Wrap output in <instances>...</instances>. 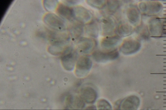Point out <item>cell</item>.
<instances>
[{"mask_svg":"<svg viewBox=\"0 0 166 110\" xmlns=\"http://www.w3.org/2000/svg\"><path fill=\"white\" fill-rule=\"evenodd\" d=\"M86 1L90 6L98 9L103 8L106 3V1Z\"/></svg>","mask_w":166,"mask_h":110,"instance_id":"15","label":"cell"},{"mask_svg":"<svg viewBox=\"0 0 166 110\" xmlns=\"http://www.w3.org/2000/svg\"><path fill=\"white\" fill-rule=\"evenodd\" d=\"M92 56L97 63H105L117 59L119 56V53L116 49L107 51L97 50L93 53Z\"/></svg>","mask_w":166,"mask_h":110,"instance_id":"1","label":"cell"},{"mask_svg":"<svg viewBox=\"0 0 166 110\" xmlns=\"http://www.w3.org/2000/svg\"><path fill=\"white\" fill-rule=\"evenodd\" d=\"M153 74H166V73H153Z\"/></svg>","mask_w":166,"mask_h":110,"instance_id":"17","label":"cell"},{"mask_svg":"<svg viewBox=\"0 0 166 110\" xmlns=\"http://www.w3.org/2000/svg\"><path fill=\"white\" fill-rule=\"evenodd\" d=\"M122 40L119 35L109 36L102 40L101 46L102 48L107 51L112 50L120 43Z\"/></svg>","mask_w":166,"mask_h":110,"instance_id":"6","label":"cell"},{"mask_svg":"<svg viewBox=\"0 0 166 110\" xmlns=\"http://www.w3.org/2000/svg\"><path fill=\"white\" fill-rule=\"evenodd\" d=\"M163 96H165V97L166 96V95H163Z\"/></svg>","mask_w":166,"mask_h":110,"instance_id":"31","label":"cell"},{"mask_svg":"<svg viewBox=\"0 0 166 110\" xmlns=\"http://www.w3.org/2000/svg\"><path fill=\"white\" fill-rule=\"evenodd\" d=\"M163 8H166V7H163Z\"/></svg>","mask_w":166,"mask_h":110,"instance_id":"25","label":"cell"},{"mask_svg":"<svg viewBox=\"0 0 166 110\" xmlns=\"http://www.w3.org/2000/svg\"><path fill=\"white\" fill-rule=\"evenodd\" d=\"M163 45H166V44H163Z\"/></svg>","mask_w":166,"mask_h":110,"instance_id":"35","label":"cell"},{"mask_svg":"<svg viewBox=\"0 0 166 110\" xmlns=\"http://www.w3.org/2000/svg\"><path fill=\"white\" fill-rule=\"evenodd\" d=\"M97 108L98 110H113L112 105L108 100L102 99L97 103Z\"/></svg>","mask_w":166,"mask_h":110,"instance_id":"14","label":"cell"},{"mask_svg":"<svg viewBox=\"0 0 166 110\" xmlns=\"http://www.w3.org/2000/svg\"><path fill=\"white\" fill-rule=\"evenodd\" d=\"M164 59V60H166V59Z\"/></svg>","mask_w":166,"mask_h":110,"instance_id":"37","label":"cell"},{"mask_svg":"<svg viewBox=\"0 0 166 110\" xmlns=\"http://www.w3.org/2000/svg\"><path fill=\"white\" fill-rule=\"evenodd\" d=\"M163 34H166V33H163Z\"/></svg>","mask_w":166,"mask_h":110,"instance_id":"32","label":"cell"},{"mask_svg":"<svg viewBox=\"0 0 166 110\" xmlns=\"http://www.w3.org/2000/svg\"><path fill=\"white\" fill-rule=\"evenodd\" d=\"M163 11V12H166V11Z\"/></svg>","mask_w":166,"mask_h":110,"instance_id":"36","label":"cell"},{"mask_svg":"<svg viewBox=\"0 0 166 110\" xmlns=\"http://www.w3.org/2000/svg\"><path fill=\"white\" fill-rule=\"evenodd\" d=\"M163 4H166V3H164Z\"/></svg>","mask_w":166,"mask_h":110,"instance_id":"42","label":"cell"},{"mask_svg":"<svg viewBox=\"0 0 166 110\" xmlns=\"http://www.w3.org/2000/svg\"><path fill=\"white\" fill-rule=\"evenodd\" d=\"M137 45L134 41L130 40H124L121 44L120 50L124 55H128L133 53L136 51Z\"/></svg>","mask_w":166,"mask_h":110,"instance_id":"8","label":"cell"},{"mask_svg":"<svg viewBox=\"0 0 166 110\" xmlns=\"http://www.w3.org/2000/svg\"><path fill=\"white\" fill-rule=\"evenodd\" d=\"M163 52H166V51H163Z\"/></svg>","mask_w":166,"mask_h":110,"instance_id":"33","label":"cell"},{"mask_svg":"<svg viewBox=\"0 0 166 110\" xmlns=\"http://www.w3.org/2000/svg\"><path fill=\"white\" fill-rule=\"evenodd\" d=\"M131 30V27L128 24L123 23L118 26L117 30L118 35L120 37H125L130 34Z\"/></svg>","mask_w":166,"mask_h":110,"instance_id":"12","label":"cell"},{"mask_svg":"<svg viewBox=\"0 0 166 110\" xmlns=\"http://www.w3.org/2000/svg\"><path fill=\"white\" fill-rule=\"evenodd\" d=\"M74 15L80 23H89L92 18V14L88 9L82 6H78L75 8Z\"/></svg>","mask_w":166,"mask_h":110,"instance_id":"5","label":"cell"},{"mask_svg":"<svg viewBox=\"0 0 166 110\" xmlns=\"http://www.w3.org/2000/svg\"><path fill=\"white\" fill-rule=\"evenodd\" d=\"M98 97V93L96 90L91 87H85L80 90V97L87 103H94Z\"/></svg>","mask_w":166,"mask_h":110,"instance_id":"4","label":"cell"},{"mask_svg":"<svg viewBox=\"0 0 166 110\" xmlns=\"http://www.w3.org/2000/svg\"><path fill=\"white\" fill-rule=\"evenodd\" d=\"M92 65V61L88 57L86 56L80 57L76 66V75L80 78L86 76L90 71Z\"/></svg>","mask_w":166,"mask_h":110,"instance_id":"2","label":"cell"},{"mask_svg":"<svg viewBox=\"0 0 166 110\" xmlns=\"http://www.w3.org/2000/svg\"><path fill=\"white\" fill-rule=\"evenodd\" d=\"M163 49H166V47H163Z\"/></svg>","mask_w":166,"mask_h":110,"instance_id":"22","label":"cell"},{"mask_svg":"<svg viewBox=\"0 0 166 110\" xmlns=\"http://www.w3.org/2000/svg\"><path fill=\"white\" fill-rule=\"evenodd\" d=\"M163 78H166V77H163Z\"/></svg>","mask_w":166,"mask_h":110,"instance_id":"41","label":"cell"},{"mask_svg":"<svg viewBox=\"0 0 166 110\" xmlns=\"http://www.w3.org/2000/svg\"><path fill=\"white\" fill-rule=\"evenodd\" d=\"M163 63H166V62H163Z\"/></svg>","mask_w":166,"mask_h":110,"instance_id":"29","label":"cell"},{"mask_svg":"<svg viewBox=\"0 0 166 110\" xmlns=\"http://www.w3.org/2000/svg\"></svg>","mask_w":166,"mask_h":110,"instance_id":"43","label":"cell"},{"mask_svg":"<svg viewBox=\"0 0 166 110\" xmlns=\"http://www.w3.org/2000/svg\"><path fill=\"white\" fill-rule=\"evenodd\" d=\"M107 9L110 13H115L120 6V2L118 1H108L106 3Z\"/></svg>","mask_w":166,"mask_h":110,"instance_id":"13","label":"cell"},{"mask_svg":"<svg viewBox=\"0 0 166 110\" xmlns=\"http://www.w3.org/2000/svg\"><path fill=\"white\" fill-rule=\"evenodd\" d=\"M163 82H166V80H163Z\"/></svg>","mask_w":166,"mask_h":110,"instance_id":"28","label":"cell"},{"mask_svg":"<svg viewBox=\"0 0 166 110\" xmlns=\"http://www.w3.org/2000/svg\"><path fill=\"white\" fill-rule=\"evenodd\" d=\"M68 102L69 106L75 109H84L85 106V102L80 97H70Z\"/></svg>","mask_w":166,"mask_h":110,"instance_id":"11","label":"cell"},{"mask_svg":"<svg viewBox=\"0 0 166 110\" xmlns=\"http://www.w3.org/2000/svg\"><path fill=\"white\" fill-rule=\"evenodd\" d=\"M96 45V41L93 38H82L78 43V47L80 53L86 55L91 53Z\"/></svg>","mask_w":166,"mask_h":110,"instance_id":"3","label":"cell"},{"mask_svg":"<svg viewBox=\"0 0 166 110\" xmlns=\"http://www.w3.org/2000/svg\"><path fill=\"white\" fill-rule=\"evenodd\" d=\"M163 100H166V99H163Z\"/></svg>","mask_w":166,"mask_h":110,"instance_id":"40","label":"cell"},{"mask_svg":"<svg viewBox=\"0 0 166 110\" xmlns=\"http://www.w3.org/2000/svg\"><path fill=\"white\" fill-rule=\"evenodd\" d=\"M100 28L96 21H92L87 23L84 28L85 33L89 36L96 38L99 35Z\"/></svg>","mask_w":166,"mask_h":110,"instance_id":"9","label":"cell"},{"mask_svg":"<svg viewBox=\"0 0 166 110\" xmlns=\"http://www.w3.org/2000/svg\"><path fill=\"white\" fill-rule=\"evenodd\" d=\"M163 41H166V40H163Z\"/></svg>","mask_w":166,"mask_h":110,"instance_id":"26","label":"cell"},{"mask_svg":"<svg viewBox=\"0 0 166 110\" xmlns=\"http://www.w3.org/2000/svg\"><path fill=\"white\" fill-rule=\"evenodd\" d=\"M164 70V71H166V70Z\"/></svg>","mask_w":166,"mask_h":110,"instance_id":"38","label":"cell"},{"mask_svg":"<svg viewBox=\"0 0 166 110\" xmlns=\"http://www.w3.org/2000/svg\"><path fill=\"white\" fill-rule=\"evenodd\" d=\"M139 104V99L136 97L130 96L122 100L119 108L121 110H134L137 109Z\"/></svg>","mask_w":166,"mask_h":110,"instance_id":"7","label":"cell"},{"mask_svg":"<svg viewBox=\"0 0 166 110\" xmlns=\"http://www.w3.org/2000/svg\"><path fill=\"white\" fill-rule=\"evenodd\" d=\"M163 27H166V25H163Z\"/></svg>","mask_w":166,"mask_h":110,"instance_id":"21","label":"cell"},{"mask_svg":"<svg viewBox=\"0 0 166 110\" xmlns=\"http://www.w3.org/2000/svg\"><path fill=\"white\" fill-rule=\"evenodd\" d=\"M163 85H166V84H163Z\"/></svg>","mask_w":166,"mask_h":110,"instance_id":"39","label":"cell"},{"mask_svg":"<svg viewBox=\"0 0 166 110\" xmlns=\"http://www.w3.org/2000/svg\"><path fill=\"white\" fill-rule=\"evenodd\" d=\"M156 19H166V18H156Z\"/></svg>","mask_w":166,"mask_h":110,"instance_id":"20","label":"cell"},{"mask_svg":"<svg viewBox=\"0 0 166 110\" xmlns=\"http://www.w3.org/2000/svg\"><path fill=\"white\" fill-rule=\"evenodd\" d=\"M163 15L166 16V14H163Z\"/></svg>","mask_w":166,"mask_h":110,"instance_id":"27","label":"cell"},{"mask_svg":"<svg viewBox=\"0 0 166 110\" xmlns=\"http://www.w3.org/2000/svg\"><path fill=\"white\" fill-rule=\"evenodd\" d=\"M84 110H98L97 107L94 106H89L85 109Z\"/></svg>","mask_w":166,"mask_h":110,"instance_id":"16","label":"cell"},{"mask_svg":"<svg viewBox=\"0 0 166 110\" xmlns=\"http://www.w3.org/2000/svg\"><path fill=\"white\" fill-rule=\"evenodd\" d=\"M166 38V36H158V38Z\"/></svg>","mask_w":166,"mask_h":110,"instance_id":"19","label":"cell"},{"mask_svg":"<svg viewBox=\"0 0 166 110\" xmlns=\"http://www.w3.org/2000/svg\"><path fill=\"white\" fill-rule=\"evenodd\" d=\"M163 67H166V66H163Z\"/></svg>","mask_w":166,"mask_h":110,"instance_id":"34","label":"cell"},{"mask_svg":"<svg viewBox=\"0 0 166 110\" xmlns=\"http://www.w3.org/2000/svg\"><path fill=\"white\" fill-rule=\"evenodd\" d=\"M103 34L104 35L110 36L113 34L114 30L115 25L114 21L110 18L103 19L102 21Z\"/></svg>","mask_w":166,"mask_h":110,"instance_id":"10","label":"cell"},{"mask_svg":"<svg viewBox=\"0 0 166 110\" xmlns=\"http://www.w3.org/2000/svg\"><path fill=\"white\" fill-rule=\"evenodd\" d=\"M163 22L165 23H166V21H163Z\"/></svg>","mask_w":166,"mask_h":110,"instance_id":"23","label":"cell"},{"mask_svg":"<svg viewBox=\"0 0 166 110\" xmlns=\"http://www.w3.org/2000/svg\"><path fill=\"white\" fill-rule=\"evenodd\" d=\"M156 56H166V55H156Z\"/></svg>","mask_w":166,"mask_h":110,"instance_id":"18","label":"cell"},{"mask_svg":"<svg viewBox=\"0 0 166 110\" xmlns=\"http://www.w3.org/2000/svg\"><path fill=\"white\" fill-rule=\"evenodd\" d=\"M163 30H166V29H163Z\"/></svg>","mask_w":166,"mask_h":110,"instance_id":"30","label":"cell"},{"mask_svg":"<svg viewBox=\"0 0 166 110\" xmlns=\"http://www.w3.org/2000/svg\"><path fill=\"white\" fill-rule=\"evenodd\" d=\"M163 89H166V88H163Z\"/></svg>","mask_w":166,"mask_h":110,"instance_id":"24","label":"cell"}]
</instances>
